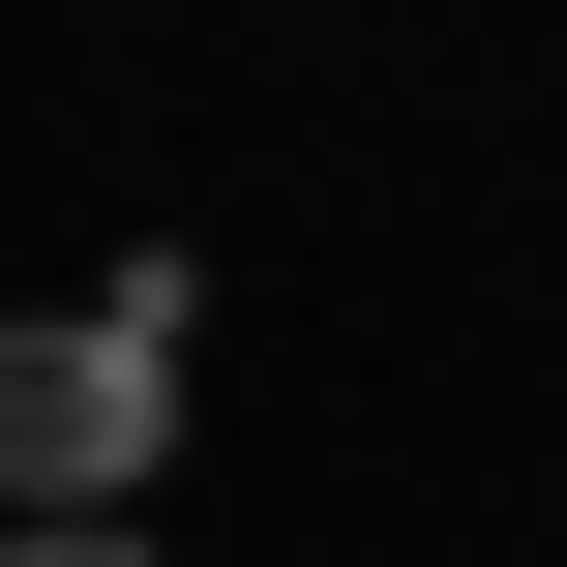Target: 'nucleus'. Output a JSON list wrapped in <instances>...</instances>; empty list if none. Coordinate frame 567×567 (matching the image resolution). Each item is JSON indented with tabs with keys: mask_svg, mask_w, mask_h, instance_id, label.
<instances>
[{
	"mask_svg": "<svg viewBox=\"0 0 567 567\" xmlns=\"http://www.w3.org/2000/svg\"><path fill=\"white\" fill-rule=\"evenodd\" d=\"M179 329H209L179 269H90V299H0V508H30V538H90V508H120L150 449H179Z\"/></svg>",
	"mask_w": 567,
	"mask_h": 567,
	"instance_id": "f257e3e1",
	"label": "nucleus"
},
{
	"mask_svg": "<svg viewBox=\"0 0 567 567\" xmlns=\"http://www.w3.org/2000/svg\"><path fill=\"white\" fill-rule=\"evenodd\" d=\"M0 567H150V538H120V508H90V538H0Z\"/></svg>",
	"mask_w": 567,
	"mask_h": 567,
	"instance_id": "f03ea898",
	"label": "nucleus"
}]
</instances>
